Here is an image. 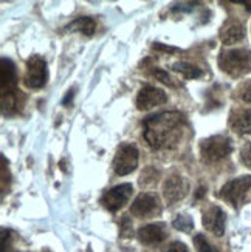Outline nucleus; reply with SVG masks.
Masks as SVG:
<instances>
[{
    "label": "nucleus",
    "instance_id": "nucleus-13",
    "mask_svg": "<svg viewBox=\"0 0 251 252\" xmlns=\"http://www.w3.org/2000/svg\"><path fill=\"white\" fill-rule=\"evenodd\" d=\"M245 37V28L237 19L231 17L226 19L225 24L220 28V40L225 45H231V43L241 42Z\"/></svg>",
    "mask_w": 251,
    "mask_h": 252
},
{
    "label": "nucleus",
    "instance_id": "nucleus-3",
    "mask_svg": "<svg viewBox=\"0 0 251 252\" xmlns=\"http://www.w3.org/2000/svg\"><path fill=\"white\" fill-rule=\"evenodd\" d=\"M233 152V141L225 135H214L200 142V155L206 162H217Z\"/></svg>",
    "mask_w": 251,
    "mask_h": 252
},
{
    "label": "nucleus",
    "instance_id": "nucleus-23",
    "mask_svg": "<svg viewBox=\"0 0 251 252\" xmlns=\"http://www.w3.org/2000/svg\"><path fill=\"white\" fill-rule=\"evenodd\" d=\"M165 252H188V248L180 242H172L169 246L165 249Z\"/></svg>",
    "mask_w": 251,
    "mask_h": 252
},
{
    "label": "nucleus",
    "instance_id": "nucleus-24",
    "mask_svg": "<svg viewBox=\"0 0 251 252\" xmlns=\"http://www.w3.org/2000/svg\"><path fill=\"white\" fill-rule=\"evenodd\" d=\"M237 3H241V5H245L248 11H251V2H237Z\"/></svg>",
    "mask_w": 251,
    "mask_h": 252
},
{
    "label": "nucleus",
    "instance_id": "nucleus-17",
    "mask_svg": "<svg viewBox=\"0 0 251 252\" xmlns=\"http://www.w3.org/2000/svg\"><path fill=\"white\" fill-rule=\"evenodd\" d=\"M172 70L176 73H180L184 79H199L203 76L202 68L195 67V65L188 63V62H176L172 65Z\"/></svg>",
    "mask_w": 251,
    "mask_h": 252
},
{
    "label": "nucleus",
    "instance_id": "nucleus-7",
    "mask_svg": "<svg viewBox=\"0 0 251 252\" xmlns=\"http://www.w3.org/2000/svg\"><path fill=\"white\" fill-rule=\"evenodd\" d=\"M132 192H134V188H132V184H129V183L115 186L113 189H110V190H107V192L103 193L101 204L106 207L107 211L116 212V211L121 209L124 204H127Z\"/></svg>",
    "mask_w": 251,
    "mask_h": 252
},
{
    "label": "nucleus",
    "instance_id": "nucleus-5",
    "mask_svg": "<svg viewBox=\"0 0 251 252\" xmlns=\"http://www.w3.org/2000/svg\"><path fill=\"white\" fill-rule=\"evenodd\" d=\"M47 62L40 56H31L27 61V71L24 76V84L25 87L31 90L42 89L47 82Z\"/></svg>",
    "mask_w": 251,
    "mask_h": 252
},
{
    "label": "nucleus",
    "instance_id": "nucleus-19",
    "mask_svg": "<svg viewBox=\"0 0 251 252\" xmlns=\"http://www.w3.org/2000/svg\"><path fill=\"white\" fill-rule=\"evenodd\" d=\"M194 243H195V248H197V252H219L202 234L194 237Z\"/></svg>",
    "mask_w": 251,
    "mask_h": 252
},
{
    "label": "nucleus",
    "instance_id": "nucleus-6",
    "mask_svg": "<svg viewBox=\"0 0 251 252\" xmlns=\"http://www.w3.org/2000/svg\"><path fill=\"white\" fill-rule=\"evenodd\" d=\"M250 188H251V177L250 175H244V177H239V178L228 181L220 189L219 195L222 200L237 207L245 198V195L250 190Z\"/></svg>",
    "mask_w": 251,
    "mask_h": 252
},
{
    "label": "nucleus",
    "instance_id": "nucleus-11",
    "mask_svg": "<svg viewBox=\"0 0 251 252\" xmlns=\"http://www.w3.org/2000/svg\"><path fill=\"white\" fill-rule=\"evenodd\" d=\"M225 212L219 206H211L203 212V226L215 237H222L225 234Z\"/></svg>",
    "mask_w": 251,
    "mask_h": 252
},
{
    "label": "nucleus",
    "instance_id": "nucleus-20",
    "mask_svg": "<svg viewBox=\"0 0 251 252\" xmlns=\"http://www.w3.org/2000/svg\"><path fill=\"white\" fill-rule=\"evenodd\" d=\"M239 96L244 102H251V81H247L239 89Z\"/></svg>",
    "mask_w": 251,
    "mask_h": 252
},
{
    "label": "nucleus",
    "instance_id": "nucleus-22",
    "mask_svg": "<svg viewBox=\"0 0 251 252\" xmlns=\"http://www.w3.org/2000/svg\"><path fill=\"white\" fill-rule=\"evenodd\" d=\"M152 74L155 76V78L158 79V81H161V82H165V84H168V85H172V87H176V82H174V79L171 78V76L166 73V71H163V70H160V68H155L154 71H152Z\"/></svg>",
    "mask_w": 251,
    "mask_h": 252
},
{
    "label": "nucleus",
    "instance_id": "nucleus-14",
    "mask_svg": "<svg viewBox=\"0 0 251 252\" xmlns=\"http://www.w3.org/2000/svg\"><path fill=\"white\" fill-rule=\"evenodd\" d=\"M166 237H168V234H166L165 226L163 224H147V226H143L138 231L140 242L144 243V245L161 243Z\"/></svg>",
    "mask_w": 251,
    "mask_h": 252
},
{
    "label": "nucleus",
    "instance_id": "nucleus-18",
    "mask_svg": "<svg viewBox=\"0 0 251 252\" xmlns=\"http://www.w3.org/2000/svg\"><path fill=\"white\" fill-rule=\"evenodd\" d=\"M174 227L179 229V231H183V232H189L191 229L194 227V221L189 215H177V218L174 220Z\"/></svg>",
    "mask_w": 251,
    "mask_h": 252
},
{
    "label": "nucleus",
    "instance_id": "nucleus-15",
    "mask_svg": "<svg viewBox=\"0 0 251 252\" xmlns=\"http://www.w3.org/2000/svg\"><path fill=\"white\" fill-rule=\"evenodd\" d=\"M231 127L241 135L251 133V108L247 110H237L231 115Z\"/></svg>",
    "mask_w": 251,
    "mask_h": 252
},
{
    "label": "nucleus",
    "instance_id": "nucleus-16",
    "mask_svg": "<svg viewBox=\"0 0 251 252\" xmlns=\"http://www.w3.org/2000/svg\"><path fill=\"white\" fill-rule=\"evenodd\" d=\"M65 30L67 31H79V32H84L85 36H92L96 30V24L92 17H78V19H74L72 24H69Z\"/></svg>",
    "mask_w": 251,
    "mask_h": 252
},
{
    "label": "nucleus",
    "instance_id": "nucleus-21",
    "mask_svg": "<svg viewBox=\"0 0 251 252\" xmlns=\"http://www.w3.org/2000/svg\"><path fill=\"white\" fill-rule=\"evenodd\" d=\"M241 159L247 167L251 169V141L241 149Z\"/></svg>",
    "mask_w": 251,
    "mask_h": 252
},
{
    "label": "nucleus",
    "instance_id": "nucleus-9",
    "mask_svg": "<svg viewBox=\"0 0 251 252\" xmlns=\"http://www.w3.org/2000/svg\"><path fill=\"white\" fill-rule=\"evenodd\" d=\"M168 101L166 93L161 89H157L154 85H146L143 87L137 96V108L141 112H146L154 108L157 105H161Z\"/></svg>",
    "mask_w": 251,
    "mask_h": 252
},
{
    "label": "nucleus",
    "instance_id": "nucleus-10",
    "mask_svg": "<svg viewBox=\"0 0 251 252\" xmlns=\"http://www.w3.org/2000/svg\"><path fill=\"white\" fill-rule=\"evenodd\" d=\"M130 212L138 218H146L158 212V198L154 193H140L130 206Z\"/></svg>",
    "mask_w": 251,
    "mask_h": 252
},
{
    "label": "nucleus",
    "instance_id": "nucleus-12",
    "mask_svg": "<svg viewBox=\"0 0 251 252\" xmlns=\"http://www.w3.org/2000/svg\"><path fill=\"white\" fill-rule=\"evenodd\" d=\"M0 87H2V94L17 93V74L16 65L11 59L2 58V65H0Z\"/></svg>",
    "mask_w": 251,
    "mask_h": 252
},
{
    "label": "nucleus",
    "instance_id": "nucleus-8",
    "mask_svg": "<svg viewBox=\"0 0 251 252\" xmlns=\"http://www.w3.org/2000/svg\"><path fill=\"white\" fill-rule=\"evenodd\" d=\"M188 192H189L188 180L177 173L171 175V177L165 181V186H163V196H165L168 204H174V203L183 200Z\"/></svg>",
    "mask_w": 251,
    "mask_h": 252
},
{
    "label": "nucleus",
    "instance_id": "nucleus-4",
    "mask_svg": "<svg viewBox=\"0 0 251 252\" xmlns=\"http://www.w3.org/2000/svg\"><path fill=\"white\" fill-rule=\"evenodd\" d=\"M112 167L119 177L132 173L138 167V149L134 144H121L115 153Z\"/></svg>",
    "mask_w": 251,
    "mask_h": 252
},
{
    "label": "nucleus",
    "instance_id": "nucleus-1",
    "mask_svg": "<svg viewBox=\"0 0 251 252\" xmlns=\"http://www.w3.org/2000/svg\"><path fill=\"white\" fill-rule=\"evenodd\" d=\"M184 115L180 112H163L143 121V136L152 150H161L176 144L180 138Z\"/></svg>",
    "mask_w": 251,
    "mask_h": 252
},
{
    "label": "nucleus",
    "instance_id": "nucleus-2",
    "mask_svg": "<svg viewBox=\"0 0 251 252\" xmlns=\"http://www.w3.org/2000/svg\"><path fill=\"white\" fill-rule=\"evenodd\" d=\"M217 62H219V67L223 73L231 76V78H241V76L251 71V50H223L219 54Z\"/></svg>",
    "mask_w": 251,
    "mask_h": 252
}]
</instances>
